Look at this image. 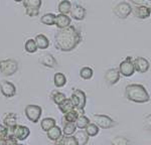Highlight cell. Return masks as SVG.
Masks as SVG:
<instances>
[{"instance_id":"obj_1","label":"cell","mask_w":151,"mask_h":145,"mask_svg":"<svg viewBox=\"0 0 151 145\" xmlns=\"http://www.w3.org/2000/svg\"><path fill=\"white\" fill-rule=\"evenodd\" d=\"M82 40V35L80 31L74 25H69L68 27L60 28L55 32V45L58 50L62 52H72Z\"/></svg>"},{"instance_id":"obj_2","label":"cell","mask_w":151,"mask_h":145,"mask_svg":"<svg viewBox=\"0 0 151 145\" xmlns=\"http://www.w3.org/2000/svg\"><path fill=\"white\" fill-rule=\"evenodd\" d=\"M125 96L127 100L134 103H147L150 100V96L144 86L140 84H130L125 88Z\"/></svg>"},{"instance_id":"obj_3","label":"cell","mask_w":151,"mask_h":145,"mask_svg":"<svg viewBox=\"0 0 151 145\" xmlns=\"http://www.w3.org/2000/svg\"><path fill=\"white\" fill-rule=\"evenodd\" d=\"M18 71V62L15 60L8 59L0 60V72L4 76H13Z\"/></svg>"},{"instance_id":"obj_4","label":"cell","mask_w":151,"mask_h":145,"mask_svg":"<svg viewBox=\"0 0 151 145\" xmlns=\"http://www.w3.org/2000/svg\"><path fill=\"white\" fill-rule=\"evenodd\" d=\"M119 72L122 76L126 77H131L134 75V72H136L135 66H134V59L132 57H127L123 62H120L119 65Z\"/></svg>"},{"instance_id":"obj_5","label":"cell","mask_w":151,"mask_h":145,"mask_svg":"<svg viewBox=\"0 0 151 145\" xmlns=\"http://www.w3.org/2000/svg\"><path fill=\"white\" fill-rule=\"evenodd\" d=\"M92 120L94 121L95 124L98 125L99 128H102V129H109V128H112L117 125L115 121L107 115L94 114L92 115Z\"/></svg>"},{"instance_id":"obj_6","label":"cell","mask_w":151,"mask_h":145,"mask_svg":"<svg viewBox=\"0 0 151 145\" xmlns=\"http://www.w3.org/2000/svg\"><path fill=\"white\" fill-rule=\"evenodd\" d=\"M132 11H133V7L131 6L130 3H128L126 1L120 2V3H118L113 8L114 14L120 19H126L132 13Z\"/></svg>"},{"instance_id":"obj_7","label":"cell","mask_w":151,"mask_h":145,"mask_svg":"<svg viewBox=\"0 0 151 145\" xmlns=\"http://www.w3.org/2000/svg\"><path fill=\"white\" fill-rule=\"evenodd\" d=\"M24 113L29 121L32 123H37L42 114V109L38 105H27L24 109Z\"/></svg>"},{"instance_id":"obj_8","label":"cell","mask_w":151,"mask_h":145,"mask_svg":"<svg viewBox=\"0 0 151 145\" xmlns=\"http://www.w3.org/2000/svg\"><path fill=\"white\" fill-rule=\"evenodd\" d=\"M72 99L73 103H74L75 107L77 109H85L87 104V97L84 91L80 90V89H75L72 93Z\"/></svg>"},{"instance_id":"obj_9","label":"cell","mask_w":151,"mask_h":145,"mask_svg":"<svg viewBox=\"0 0 151 145\" xmlns=\"http://www.w3.org/2000/svg\"><path fill=\"white\" fill-rule=\"evenodd\" d=\"M9 134L13 135L16 139L19 141H23L25 140L30 134V130L28 127L23 126V125H16L15 127H13L12 129L9 130Z\"/></svg>"},{"instance_id":"obj_10","label":"cell","mask_w":151,"mask_h":145,"mask_svg":"<svg viewBox=\"0 0 151 145\" xmlns=\"http://www.w3.org/2000/svg\"><path fill=\"white\" fill-rule=\"evenodd\" d=\"M0 91L6 98H12L16 95V87L14 86V84L6 80H2L0 82Z\"/></svg>"},{"instance_id":"obj_11","label":"cell","mask_w":151,"mask_h":145,"mask_svg":"<svg viewBox=\"0 0 151 145\" xmlns=\"http://www.w3.org/2000/svg\"><path fill=\"white\" fill-rule=\"evenodd\" d=\"M120 76L121 74L118 69H110L105 74V81L107 82L108 85L113 86V85L117 84L120 81Z\"/></svg>"},{"instance_id":"obj_12","label":"cell","mask_w":151,"mask_h":145,"mask_svg":"<svg viewBox=\"0 0 151 145\" xmlns=\"http://www.w3.org/2000/svg\"><path fill=\"white\" fill-rule=\"evenodd\" d=\"M70 13L72 18L78 21L84 20L85 17H86V9L80 4H74L72 6V10H70Z\"/></svg>"},{"instance_id":"obj_13","label":"cell","mask_w":151,"mask_h":145,"mask_svg":"<svg viewBox=\"0 0 151 145\" xmlns=\"http://www.w3.org/2000/svg\"><path fill=\"white\" fill-rule=\"evenodd\" d=\"M134 66H135V70L138 72H141V74H144L149 70L150 67V64L145 57H138L134 60Z\"/></svg>"},{"instance_id":"obj_14","label":"cell","mask_w":151,"mask_h":145,"mask_svg":"<svg viewBox=\"0 0 151 145\" xmlns=\"http://www.w3.org/2000/svg\"><path fill=\"white\" fill-rule=\"evenodd\" d=\"M38 62H40L42 66L50 67V69H53L58 66V62L55 59L52 55L50 54H43L42 55H40V57L38 59Z\"/></svg>"},{"instance_id":"obj_15","label":"cell","mask_w":151,"mask_h":145,"mask_svg":"<svg viewBox=\"0 0 151 145\" xmlns=\"http://www.w3.org/2000/svg\"><path fill=\"white\" fill-rule=\"evenodd\" d=\"M72 23V18L70 16H68V14H63L60 13L58 15H55V25H57L58 28H65L70 25Z\"/></svg>"},{"instance_id":"obj_16","label":"cell","mask_w":151,"mask_h":145,"mask_svg":"<svg viewBox=\"0 0 151 145\" xmlns=\"http://www.w3.org/2000/svg\"><path fill=\"white\" fill-rule=\"evenodd\" d=\"M133 11L136 17L140 19H147L151 15V9L143 5H137L136 7H134Z\"/></svg>"},{"instance_id":"obj_17","label":"cell","mask_w":151,"mask_h":145,"mask_svg":"<svg viewBox=\"0 0 151 145\" xmlns=\"http://www.w3.org/2000/svg\"><path fill=\"white\" fill-rule=\"evenodd\" d=\"M3 125L8 128V130L15 127L17 125V116L14 113H7L3 118Z\"/></svg>"},{"instance_id":"obj_18","label":"cell","mask_w":151,"mask_h":145,"mask_svg":"<svg viewBox=\"0 0 151 145\" xmlns=\"http://www.w3.org/2000/svg\"><path fill=\"white\" fill-rule=\"evenodd\" d=\"M58 109H60V111L64 115L67 114V113L70 112V111L75 110V108H76L70 98H67L64 101V102H62V103L60 104V105H58Z\"/></svg>"},{"instance_id":"obj_19","label":"cell","mask_w":151,"mask_h":145,"mask_svg":"<svg viewBox=\"0 0 151 145\" xmlns=\"http://www.w3.org/2000/svg\"><path fill=\"white\" fill-rule=\"evenodd\" d=\"M74 136H75V138L77 139L78 144L79 145H87L88 142H89L90 136L87 134L86 130H84V129H80L79 131H76Z\"/></svg>"},{"instance_id":"obj_20","label":"cell","mask_w":151,"mask_h":145,"mask_svg":"<svg viewBox=\"0 0 151 145\" xmlns=\"http://www.w3.org/2000/svg\"><path fill=\"white\" fill-rule=\"evenodd\" d=\"M38 50H47L50 47V40L45 34H37L35 38Z\"/></svg>"},{"instance_id":"obj_21","label":"cell","mask_w":151,"mask_h":145,"mask_svg":"<svg viewBox=\"0 0 151 145\" xmlns=\"http://www.w3.org/2000/svg\"><path fill=\"white\" fill-rule=\"evenodd\" d=\"M47 137L50 140H52V141H55L58 137H60L63 135V130L60 129L58 126H53L52 128H50V130L47 132Z\"/></svg>"},{"instance_id":"obj_22","label":"cell","mask_w":151,"mask_h":145,"mask_svg":"<svg viewBox=\"0 0 151 145\" xmlns=\"http://www.w3.org/2000/svg\"><path fill=\"white\" fill-rule=\"evenodd\" d=\"M57 125V122L53 118H50V117H47V118H43L40 122V127L42 129V131L45 132H47L50 128H52L53 126Z\"/></svg>"},{"instance_id":"obj_23","label":"cell","mask_w":151,"mask_h":145,"mask_svg":"<svg viewBox=\"0 0 151 145\" xmlns=\"http://www.w3.org/2000/svg\"><path fill=\"white\" fill-rule=\"evenodd\" d=\"M53 83L57 88H62L67 84V77L63 72H55L53 76Z\"/></svg>"},{"instance_id":"obj_24","label":"cell","mask_w":151,"mask_h":145,"mask_svg":"<svg viewBox=\"0 0 151 145\" xmlns=\"http://www.w3.org/2000/svg\"><path fill=\"white\" fill-rule=\"evenodd\" d=\"M63 134L65 136H70V135L75 134V132L77 131V126H76L75 122H68L65 124L63 125Z\"/></svg>"},{"instance_id":"obj_25","label":"cell","mask_w":151,"mask_h":145,"mask_svg":"<svg viewBox=\"0 0 151 145\" xmlns=\"http://www.w3.org/2000/svg\"><path fill=\"white\" fill-rule=\"evenodd\" d=\"M58 10L60 13L69 14L70 10H72V3H70L69 0H63V1H60V4H58Z\"/></svg>"},{"instance_id":"obj_26","label":"cell","mask_w":151,"mask_h":145,"mask_svg":"<svg viewBox=\"0 0 151 145\" xmlns=\"http://www.w3.org/2000/svg\"><path fill=\"white\" fill-rule=\"evenodd\" d=\"M80 116L79 114V112H78L77 110H76V108H75V110H73V111H70V112L69 113H67V114H65L64 115V117H63V125L65 124V123H68V122H76V120L78 119V117Z\"/></svg>"},{"instance_id":"obj_27","label":"cell","mask_w":151,"mask_h":145,"mask_svg":"<svg viewBox=\"0 0 151 145\" xmlns=\"http://www.w3.org/2000/svg\"><path fill=\"white\" fill-rule=\"evenodd\" d=\"M24 50H25V52H27L28 54H35L36 52V50H38L37 48V45H36V42L35 39H32V38H29L24 43Z\"/></svg>"},{"instance_id":"obj_28","label":"cell","mask_w":151,"mask_h":145,"mask_svg":"<svg viewBox=\"0 0 151 145\" xmlns=\"http://www.w3.org/2000/svg\"><path fill=\"white\" fill-rule=\"evenodd\" d=\"M76 126L79 129H85L90 123V119L85 115H80L78 117V119L76 120Z\"/></svg>"},{"instance_id":"obj_29","label":"cell","mask_w":151,"mask_h":145,"mask_svg":"<svg viewBox=\"0 0 151 145\" xmlns=\"http://www.w3.org/2000/svg\"><path fill=\"white\" fill-rule=\"evenodd\" d=\"M23 6L25 8L40 9L42 1L41 0H23Z\"/></svg>"},{"instance_id":"obj_30","label":"cell","mask_w":151,"mask_h":145,"mask_svg":"<svg viewBox=\"0 0 151 145\" xmlns=\"http://www.w3.org/2000/svg\"><path fill=\"white\" fill-rule=\"evenodd\" d=\"M55 14L53 13H45L40 17L41 23L45 24V25H55Z\"/></svg>"},{"instance_id":"obj_31","label":"cell","mask_w":151,"mask_h":145,"mask_svg":"<svg viewBox=\"0 0 151 145\" xmlns=\"http://www.w3.org/2000/svg\"><path fill=\"white\" fill-rule=\"evenodd\" d=\"M85 130H86L87 134L89 135L90 137H94L96 136L97 134L99 133L100 129H99V126L97 124H95V123H89V125L85 128Z\"/></svg>"},{"instance_id":"obj_32","label":"cell","mask_w":151,"mask_h":145,"mask_svg":"<svg viewBox=\"0 0 151 145\" xmlns=\"http://www.w3.org/2000/svg\"><path fill=\"white\" fill-rule=\"evenodd\" d=\"M94 75V72L93 70L91 69V67H84L81 69V71H80V77H81L82 79L84 80H90L93 77Z\"/></svg>"},{"instance_id":"obj_33","label":"cell","mask_w":151,"mask_h":145,"mask_svg":"<svg viewBox=\"0 0 151 145\" xmlns=\"http://www.w3.org/2000/svg\"><path fill=\"white\" fill-rule=\"evenodd\" d=\"M111 145H131V142L126 137L117 136L111 140Z\"/></svg>"},{"instance_id":"obj_34","label":"cell","mask_w":151,"mask_h":145,"mask_svg":"<svg viewBox=\"0 0 151 145\" xmlns=\"http://www.w3.org/2000/svg\"><path fill=\"white\" fill-rule=\"evenodd\" d=\"M52 99L57 105H60V103L64 102L67 99V96H65V94L62 93V92H53L52 95Z\"/></svg>"},{"instance_id":"obj_35","label":"cell","mask_w":151,"mask_h":145,"mask_svg":"<svg viewBox=\"0 0 151 145\" xmlns=\"http://www.w3.org/2000/svg\"><path fill=\"white\" fill-rule=\"evenodd\" d=\"M129 1L136 5H143L151 9V0H129Z\"/></svg>"},{"instance_id":"obj_36","label":"cell","mask_w":151,"mask_h":145,"mask_svg":"<svg viewBox=\"0 0 151 145\" xmlns=\"http://www.w3.org/2000/svg\"><path fill=\"white\" fill-rule=\"evenodd\" d=\"M64 145H79V144H78V141L75 138L74 135H70V136H65Z\"/></svg>"},{"instance_id":"obj_37","label":"cell","mask_w":151,"mask_h":145,"mask_svg":"<svg viewBox=\"0 0 151 145\" xmlns=\"http://www.w3.org/2000/svg\"><path fill=\"white\" fill-rule=\"evenodd\" d=\"M9 135V130L4 125L0 124V139H6Z\"/></svg>"},{"instance_id":"obj_38","label":"cell","mask_w":151,"mask_h":145,"mask_svg":"<svg viewBox=\"0 0 151 145\" xmlns=\"http://www.w3.org/2000/svg\"><path fill=\"white\" fill-rule=\"evenodd\" d=\"M26 15L30 16V17H35L40 14V9H33V8H25Z\"/></svg>"},{"instance_id":"obj_39","label":"cell","mask_w":151,"mask_h":145,"mask_svg":"<svg viewBox=\"0 0 151 145\" xmlns=\"http://www.w3.org/2000/svg\"><path fill=\"white\" fill-rule=\"evenodd\" d=\"M143 124H144V127L146 128V129H148L149 131H151V113L144 118V122H143Z\"/></svg>"},{"instance_id":"obj_40","label":"cell","mask_w":151,"mask_h":145,"mask_svg":"<svg viewBox=\"0 0 151 145\" xmlns=\"http://www.w3.org/2000/svg\"><path fill=\"white\" fill-rule=\"evenodd\" d=\"M6 141H7V145H17V139L13 136V135L9 134L6 138Z\"/></svg>"},{"instance_id":"obj_41","label":"cell","mask_w":151,"mask_h":145,"mask_svg":"<svg viewBox=\"0 0 151 145\" xmlns=\"http://www.w3.org/2000/svg\"><path fill=\"white\" fill-rule=\"evenodd\" d=\"M65 138V135H64V136H63V135H62V136H60V137H58V138L55 141V145H64Z\"/></svg>"},{"instance_id":"obj_42","label":"cell","mask_w":151,"mask_h":145,"mask_svg":"<svg viewBox=\"0 0 151 145\" xmlns=\"http://www.w3.org/2000/svg\"><path fill=\"white\" fill-rule=\"evenodd\" d=\"M0 145H7L6 139H0Z\"/></svg>"},{"instance_id":"obj_43","label":"cell","mask_w":151,"mask_h":145,"mask_svg":"<svg viewBox=\"0 0 151 145\" xmlns=\"http://www.w3.org/2000/svg\"><path fill=\"white\" fill-rule=\"evenodd\" d=\"M14 1H15V2H17V3H19V2H22L23 0H14Z\"/></svg>"},{"instance_id":"obj_44","label":"cell","mask_w":151,"mask_h":145,"mask_svg":"<svg viewBox=\"0 0 151 145\" xmlns=\"http://www.w3.org/2000/svg\"><path fill=\"white\" fill-rule=\"evenodd\" d=\"M17 145H23V144H17Z\"/></svg>"}]
</instances>
